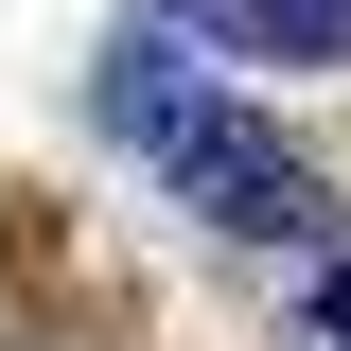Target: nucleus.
<instances>
[{
    "instance_id": "obj_1",
    "label": "nucleus",
    "mask_w": 351,
    "mask_h": 351,
    "mask_svg": "<svg viewBox=\"0 0 351 351\" xmlns=\"http://www.w3.org/2000/svg\"><path fill=\"white\" fill-rule=\"evenodd\" d=\"M106 123H123L141 158H158L176 193H193V211L228 228V246H334V193H316V158H299L281 123H263V106L193 88L176 53H123V71H106Z\"/></svg>"
},
{
    "instance_id": "obj_2",
    "label": "nucleus",
    "mask_w": 351,
    "mask_h": 351,
    "mask_svg": "<svg viewBox=\"0 0 351 351\" xmlns=\"http://www.w3.org/2000/svg\"><path fill=\"white\" fill-rule=\"evenodd\" d=\"M211 53H281V71H351V0H158Z\"/></svg>"
},
{
    "instance_id": "obj_3",
    "label": "nucleus",
    "mask_w": 351,
    "mask_h": 351,
    "mask_svg": "<svg viewBox=\"0 0 351 351\" xmlns=\"http://www.w3.org/2000/svg\"><path fill=\"white\" fill-rule=\"evenodd\" d=\"M316 351H351V246L316 263Z\"/></svg>"
}]
</instances>
